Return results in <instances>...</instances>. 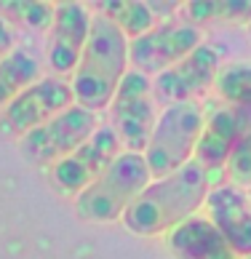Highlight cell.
Wrapping results in <instances>:
<instances>
[{"instance_id":"obj_10","label":"cell","mask_w":251,"mask_h":259,"mask_svg":"<svg viewBox=\"0 0 251 259\" xmlns=\"http://www.w3.org/2000/svg\"><path fill=\"white\" fill-rule=\"evenodd\" d=\"M217 75H219L217 49L200 43L190 56H185L182 62L169 67L166 72L155 75V80H152V97L163 102L166 107L192 102L198 94H203L206 89H211L217 83Z\"/></svg>"},{"instance_id":"obj_16","label":"cell","mask_w":251,"mask_h":259,"mask_svg":"<svg viewBox=\"0 0 251 259\" xmlns=\"http://www.w3.org/2000/svg\"><path fill=\"white\" fill-rule=\"evenodd\" d=\"M182 19L198 30L211 22H251V0H192L182 6Z\"/></svg>"},{"instance_id":"obj_1","label":"cell","mask_w":251,"mask_h":259,"mask_svg":"<svg viewBox=\"0 0 251 259\" xmlns=\"http://www.w3.org/2000/svg\"><path fill=\"white\" fill-rule=\"evenodd\" d=\"M211 190V174L198 160H187L182 168L163 179H152L147 190L129 206L123 225L137 235L171 233L185 219L195 217Z\"/></svg>"},{"instance_id":"obj_2","label":"cell","mask_w":251,"mask_h":259,"mask_svg":"<svg viewBox=\"0 0 251 259\" xmlns=\"http://www.w3.org/2000/svg\"><path fill=\"white\" fill-rule=\"evenodd\" d=\"M126 64H129V37L107 16L94 14L89 43L80 54L70 83L75 102L91 112L110 107L126 75Z\"/></svg>"},{"instance_id":"obj_23","label":"cell","mask_w":251,"mask_h":259,"mask_svg":"<svg viewBox=\"0 0 251 259\" xmlns=\"http://www.w3.org/2000/svg\"><path fill=\"white\" fill-rule=\"evenodd\" d=\"M240 259H251V256H240Z\"/></svg>"},{"instance_id":"obj_14","label":"cell","mask_w":251,"mask_h":259,"mask_svg":"<svg viewBox=\"0 0 251 259\" xmlns=\"http://www.w3.org/2000/svg\"><path fill=\"white\" fill-rule=\"evenodd\" d=\"M166 246L177 259H238L208 217H190L166 233Z\"/></svg>"},{"instance_id":"obj_3","label":"cell","mask_w":251,"mask_h":259,"mask_svg":"<svg viewBox=\"0 0 251 259\" xmlns=\"http://www.w3.org/2000/svg\"><path fill=\"white\" fill-rule=\"evenodd\" d=\"M152 182L144 155L120 152L112 166L75 198V211L89 222H115L123 219L129 206L137 200Z\"/></svg>"},{"instance_id":"obj_19","label":"cell","mask_w":251,"mask_h":259,"mask_svg":"<svg viewBox=\"0 0 251 259\" xmlns=\"http://www.w3.org/2000/svg\"><path fill=\"white\" fill-rule=\"evenodd\" d=\"M54 8L51 3H37V0H22V3H0V16H11L32 30H46L54 24Z\"/></svg>"},{"instance_id":"obj_9","label":"cell","mask_w":251,"mask_h":259,"mask_svg":"<svg viewBox=\"0 0 251 259\" xmlns=\"http://www.w3.org/2000/svg\"><path fill=\"white\" fill-rule=\"evenodd\" d=\"M203 43V32L190 24H158L129 40V62L142 75H160Z\"/></svg>"},{"instance_id":"obj_8","label":"cell","mask_w":251,"mask_h":259,"mask_svg":"<svg viewBox=\"0 0 251 259\" xmlns=\"http://www.w3.org/2000/svg\"><path fill=\"white\" fill-rule=\"evenodd\" d=\"M72 102H75L72 85L64 78H56V75L40 78L3 110L0 128L6 134H11V137L22 139L24 134H30L32 128L48 123L59 112H64L67 107H72Z\"/></svg>"},{"instance_id":"obj_17","label":"cell","mask_w":251,"mask_h":259,"mask_svg":"<svg viewBox=\"0 0 251 259\" xmlns=\"http://www.w3.org/2000/svg\"><path fill=\"white\" fill-rule=\"evenodd\" d=\"M99 14L107 16L129 40H137L139 35L155 27V11L150 3H139V0H107L99 3Z\"/></svg>"},{"instance_id":"obj_18","label":"cell","mask_w":251,"mask_h":259,"mask_svg":"<svg viewBox=\"0 0 251 259\" xmlns=\"http://www.w3.org/2000/svg\"><path fill=\"white\" fill-rule=\"evenodd\" d=\"M217 94L227 104L251 107V64H230L217 75Z\"/></svg>"},{"instance_id":"obj_7","label":"cell","mask_w":251,"mask_h":259,"mask_svg":"<svg viewBox=\"0 0 251 259\" xmlns=\"http://www.w3.org/2000/svg\"><path fill=\"white\" fill-rule=\"evenodd\" d=\"M120 155V139L112 126H96L83 145L59 160L51 168V182L62 195L78 198L89 185H94L104 171L112 166V160Z\"/></svg>"},{"instance_id":"obj_21","label":"cell","mask_w":251,"mask_h":259,"mask_svg":"<svg viewBox=\"0 0 251 259\" xmlns=\"http://www.w3.org/2000/svg\"><path fill=\"white\" fill-rule=\"evenodd\" d=\"M11 51H14V32H11V27H8L6 19L0 16V59Z\"/></svg>"},{"instance_id":"obj_11","label":"cell","mask_w":251,"mask_h":259,"mask_svg":"<svg viewBox=\"0 0 251 259\" xmlns=\"http://www.w3.org/2000/svg\"><path fill=\"white\" fill-rule=\"evenodd\" d=\"M248 131H251V107L227 104V107L211 112V118H206L203 123V134L198 139L192 160H198L211 174V179H214L225 168L233 147Z\"/></svg>"},{"instance_id":"obj_15","label":"cell","mask_w":251,"mask_h":259,"mask_svg":"<svg viewBox=\"0 0 251 259\" xmlns=\"http://www.w3.org/2000/svg\"><path fill=\"white\" fill-rule=\"evenodd\" d=\"M37 80H40V64L30 51L14 49L6 54L0 59V110H6L19 94Z\"/></svg>"},{"instance_id":"obj_5","label":"cell","mask_w":251,"mask_h":259,"mask_svg":"<svg viewBox=\"0 0 251 259\" xmlns=\"http://www.w3.org/2000/svg\"><path fill=\"white\" fill-rule=\"evenodd\" d=\"M94 131H96V115L80 107V104H72V107H67L48 123L24 134L19 139V150L35 166L54 168L59 160L72 155Z\"/></svg>"},{"instance_id":"obj_4","label":"cell","mask_w":251,"mask_h":259,"mask_svg":"<svg viewBox=\"0 0 251 259\" xmlns=\"http://www.w3.org/2000/svg\"><path fill=\"white\" fill-rule=\"evenodd\" d=\"M203 110L198 102H182L166 107L152 128L150 145L144 150V163L152 179H163L192 160L198 139L203 134Z\"/></svg>"},{"instance_id":"obj_6","label":"cell","mask_w":251,"mask_h":259,"mask_svg":"<svg viewBox=\"0 0 251 259\" xmlns=\"http://www.w3.org/2000/svg\"><path fill=\"white\" fill-rule=\"evenodd\" d=\"M112 112V128L118 134L120 145H126V152L147 150L152 128H155V97H152V83L147 75L137 70H126L123 80L110 102Z\"/></svg>"},{"instance_id":"obj_13","label":"cell","mask_w":251,"mask_h":259,"mask_svg":"<svg viewBox=\"0 0 251 259\" xmlns=\"http://www.w3.org/2000/svg\"><path fill=\"white\" fill-rule=\"evenodd\" d=\"M208 219L222 238L230 243L235 256H251V200L240 187L219 185L208 190L203 200Z\"/></svg>"},{"instance_id":"obj_12","label":"cell","mask_w":251,"mask_h":259,"mask_svg":"<svg viewBox=\"0 0 251 259\" xmlns=\"http://www.w3.org/2000/svg\"><path fill=\"white\" fill-rule=\"evenodd\" d=\"M91 14L80 3H59L54 8L51 40H48V64L56 78L72 75L80 62V54L89 43Z\"/></svg>"},{"instance_id":"obj_20","label":"cell","mask_w":251,"mask_h":259,"mask_svg":"<svg viewBox=\"0 0 251 259\" xmlns=\"http://www.w3.org/2000/svg\"><path fill=\"white\" fill-rule=\"evenodd\" d=\"M225 177L233 187H251V131L238 142L225 163Z\"/></svg>"},{"instance_id":"obj_22","label":"cell","mask_w":251,"mask_h":259,"mask_svg":"<svg viewBox=\"0 0 251 259\" xmlns=\"http://www.w3.org/2000/svg\"><path fill=\"white\" fill-rule=\"evenodd\" d=\"M248 37H251V22H248Z\"/></svg>"}]
</instances>
